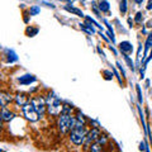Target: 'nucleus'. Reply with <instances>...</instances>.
I'll list each match as a JSON object with an SVG mask.
<instances>
[{"mask_svg":"<svg viewBox=\"0 0 152 152\" xmlns=\"http://www.w3.org/2000/svg\"><path fill=\"white\" fill-rule=\"evenodd\" d=\"M86 134H88V132H86V129H85V123L80 122L76 118V124L74 128L71 129V134H70L71 142L76 146L83 145V143H85Z\"/></svg>","mask_w":152,"mask_h":152,"instance_id":"nucleus-1","label":"nucleus"},{"mask_svg":"<svg viewBox=\"0 0 152 152\" xmlns=\"http://www.w3.org/2000/svg\"><path fill=\"white\" fill-rule=\"evenodd\" d=\"M47 102V110L51 115H60L62 113V108L64 105L61 104V100L53 94H50L48 98L46 99Z\"/></svg>","mask_w":152,"mask_h":152,"instance_id":"nucleus-2","label":"nucleus"},{"mask_svg":"<svg viewBox=\"0 0 152 152\" xmlns=\"http://www.w3.org/2000/svg\"><path fill=\"white\" fill-rule=\"evenodd\" d=\"M70 122H71V115L70 114H65V113L60 114L58 119H57V127H58L60 132L66 133L67 131H70Z\"/></svg>","mask_w":152,"mask_h":152,"instance_id":"nucleus-3","label":"nucleus"},{"mask_svg":"<svg viewBox=\"0 0 152 152\" xmlns=\"http://www.w3.org/2000/svg\"><path fill=\"white\" fill-rule=\"evenodd\" d=\"M31 104L34 107V109L37 110V113L39 114V117H42L43 114H45L46 109H47V102H46V99L45 98H42V96L32 98Z\"/></svg>","mask_w":152,"mask_h":152,"instance_id":"nucleus-4","label":"nucleus"},{"mask_svg":"<svg viewBox=\"0 0 152 152\" xmlns=\"http://www.w3.org/2000/svg\"><path fill=\"white\" fill-rule=\"evenodd\" d=\"M22 110H23L24 117H26L29 122H37L38 119H39V114L37 113V110L34 109V107L31 103L26 104L24 107H22Z\"/></svg>","mask_w":152,"mask_h":152,"instance_id":"nucleus-5","label":"nucleus"},{"mask_svg":"<svg viewBox=\"0 0 152 152\" xmlns=\"http://www.w3.org/2000/svg\"><path fill=\"white\" fill-rule=\"evenodd\" d=\"M99 137H100V131H99V129H98V128L90 129V131L88 132V134H86L85 145H86V146L93 145L94 142H96V141L99 140Z\"/></svg>","mask_w":152,"mask_h":152,"instance_id":"nucleus-6","label":"nucleus"},{"mask_svg":"<svg viewBox=\"0 0 152 152\" xmlns=\"http://www.w3.org/2000/svg\"><path fill=\"white\" fill-rule=\"evenodd\" d=\"M119 48H121V51L124 53V55H129V53H132V51H133L132 43L128 42V41H123V42L119 43Z\"/></svg>","mask_w":152,"mask_h":152,"instance_id":"nucleus-7","label":"nucleus"},{"mask_svg":"<svg viewBox=\"0 0 152 152\" xmlns=\"http://www.w3.org/2000/svg\"><path fill=\"white\" fill-rule=\"evenodd\" d=\"M36 80H37L36 76H33V75H31V74L23 75V76H20V77L18 79V81L22 84V85H29L31 83H34Z\"/></svg>","mask_w":152,"mask_h":152,"instance_id":"nucleus-8","label":"nucleus"},{"mask_svg":"<svg viewBox=\"0 0 152 152\" xmlns=\"http://www.w3.org/2000/svg\"><path fill=\"white\" fill-rule=\"evenodd\" d=\"M14 102L17 105H20V107H24L26 104H28V96L26 94H17L14 96Z\"/></svg>","mask_w":152,"mask_h":152,"instance_id":"nucleus-9","label":"nucleus"},{"mask_svg":"<svg viewBox=\"0 0 152 152\" xmlns=\"http://www.w3.org/2000/svg\"><path fill=\"white\" fill-rule=\"evenodd\" d=\"M13 99H14V96H12V95H10L9 93L1 91V94H0V100H1V107H3V108L7 107L8 103H10Z\"/></svg>","mask_w":152,"mask_h":152,"instance_id":"nucleus-10","label":"nucleus"},{"mask_svg":"<svg viewBox=\"0 0 152 152\" xmlns=\"http://www.w3.org/2000/svg\"><path fill=\"white\" fill-rule=\"evenodd\" d=\"M15 117V114L13 112H10L9 109H7V108H3L1 110V119L3 122H10L13 118Z\"/></svg>","mask_w":152,"mask_h":152,"instance_id":"nucleus-11","label":"nucleus"},{"mask_svg":"<svg viewBox=\"0 0 152 152\" xmlns=\"http://www.w3.org/2000/svg\"><path fill=\"white\" fill-rule=\"evenodd\" d=\"M64 8H65V10H67V12H70V13H74V14L79 15V17H85V15H84V13L81 12L80 9H77V8L70 7V5H65Z\"/></svg>","mask_w":152,"mask_h":152,"instance_id":"nucleus-12","label":"nucleus"},{"mask_svg":"<svg viewBox=\"0 0 152 152\" xmlns=\"http://www.w3.org/2000/svg\"><path fill=\"white\" fill-rule=\"evenodd\" d=\"M109 9H110V5H109V3H108L107 0H102V1L99 3V10L102 13H108L109 12Z\"/></svg>","mask_w":152,"mask_h":152,"instance_id":"nucleus-13","label":"nucleus"},{"mask_svg":"<svg viewBox=\"0 0 152 152\" xmlns=\"http://www.w3.org/2000/svg\"><path fill=\"white\" fill-rule=\"evenodd\" d=\"M81 29H83V31H85L86 33H89V34H94V33H95L94 27H91L89 23H84V24H81Z\"/></svg>","mask_w":152,"mask_h":152,"instance_id":"nucleus-14","label":"nucleus"},{"mask_svg":"<svg viewBox=\"0 0 152 152\" xmlns=\"http://www.w3.org/2000/svg\"><path fill=\"white\" fill-rule=\"evenodd\" d=\"M7 53H8V62H14L18 60L17 55H15V52L13 50H8Z\"/></svg>","mask_w":152,"mask_h":152,"instance_id":"nucleus-15","label":"nucleus"},{"mask_svg":"<svg viewBox=\"0 0 152 152\" xmlns=\"http://www.w3.org/2000/svg\"><path fill=\"white\" fill-rule=\"evenodd\" d=\"M91 152H103V145H100L99 142H94L91 145V148H90Z\"/></svg>","mask_w":152,"mask_h":152,"instance_id":"nucleus-16","label":"nucleus"},{"mask_svg":"<svg viewBox=\"0 0 152 152\" xmlns=\"http://www.w3.org/2000/svg\"><path fill=\"white\" fill-rule=\"evenodd\" d=\"M26 33L28 37H34L38 33V28H33V27H28L26 29Z\"/></svg>","mask_w":152,"mask_h":152,"instance_id":"nucleus-17","label":"nucleus"},{"mask_svg":"<svg viewBox=\"0 0 152 152\" xmlns=\"http://www.w3.org/2000/svg\"><path fill=\"white\" fill-rule=\"evenodd\" d=\"M39 12H41V8L37 7V5H33V7H31V9H29V14L31 15H37Z\"/></svg>","mask_w":152,"mask_h":152,"instance_id":"nucleus-18","label":"nucleus"},{"mask_svg":"<svg viewBox=\"0 0 152 152\" xmlns=\"http://www.w3.org/2000/svg\"><path fill=\"white\" fill-rule=\"evenodd\" d=\"M124 60H126V62L128 64L129 69H131L132 71H133V70H134V64H133V61H132L131 58H129V56H128V55H124Z\"/></svg>","mask_w":152,"mask_h":152,"instance_id":"nucleus-19","label":"nucleus"},{"mask_svg":"<svg viewBox=\"0 0 152 152\" xmlns=\"http://www.w3.org/2000/svg\"><path fill=\"white\" fill-rule=\"evenodd\" d=\"M121 12L123 14L127 12V0H122L121 1Z\"/></svg>","mask_w":152,"mask_h":152,"instance_id":"nucleus-20","label":"nucleus"},{"mask_svg":"<svg viewBox=\"0 0 152 152\" xmlns=\"http://www.w3.org/2000/svg\"><path fill=\"white\" fill-rule=\"evenodd\" d=\"M72 110V107H69V105H64V108H62V113L65 114H70Z\"/></svg>","mask_w":152,"mask_h":152,"instance_id":"nucleus-21","label":"nucleus"},{"mask_svg":"<svg viewBox=\"0 0 152 152\" xmlns=\"http://www.w3.org/2000/svg\"><path fill=\"white\" fill-rule=\"evenodd\" d=\"M142 13H137V14H136V18H134V22L136 23H141V22H142Z\"/></svg>","mask_w":152,"mask_h":152,"instance_id":"nucleus-22","label":"nucleus"},{"mask_svg":"<svg viewBox=\"0 0 152 152\" xmlns=\"http://www.w3.org/2000/svg\"><path fill=\"white\" fill-rule=\"evenodd\" d=\"M137 95H138V102L142 103L143 98H142V93H141V88H140V86H137Z\"/></svg>","mask_w":152,"mask_h":152,"instance_id":"nucleus-23","label":"nucleus"},{"mask_svg":"<svg viewBox=\"0 0 152 152\" xmlns=\"http://www.w3.org/2000/svg\"><path fill=\"white\" fill-rule=\"evenodd\" d=\"M103 74H104V76H105V79H107V80H110V79L113 77V74L110 71H104Z\"/></svg>","mask_w":152,"mask_h":152,"instance_id":"nucleus-24","label":"nucleus"},{"mask_svg":"<svg viewBox=\"0 0 152 152\" xmlns=\"http://www.w3.org/2000/svg\"><path fill=\"white\" fill-rule=\"evenodd\" d=\"M142 50H143V48H142V45H141L140 47H138V53H137V58H138V60L142 57Z\"/></svg>","mask_w":152,"mask_h":152,"instance_id":"nucleus-25","label":"nucleus"},{"mask_svg":"<svg viewBox=\"0 0 152 152\" xmlns=\"http://www.w3.org/2000/svg\"><path fill=\"white\" fill-rule=\"evenodd\" d=\"M140 150H141V151H147V148H146L145 142H141V143H140Z\"/></svg>","mask_w":152,"mask_h":152,"instance_id":"nucleus-26","label":"nucleus"},{"mask_svg":"<svg viewBox=\"0 0 152 152\" xmlns=\"http://www.w3.org/2000/svg\"><path fill=\"white\" fill-rule=\"evenodd\" d=\"M117 66H118V69H119V70H121V71H122V74L124 75V70H123V67H122L121 62H117Z\"/></svg>","mask_w":152,"mask_h":152,"instance_id":"nucleus-27","label":"nucleus"},{"mask_svg":"<svg viewBox=\"0 0 152 152\" xmlns=\"http://www.w3.org/2000/svg\"><path fill=\"white\" fill-rule=\"evenodd\" d=\"M151 9H152V0H150L147 4V10H151Z\"/></svg>","mask_w":152,"mask_h":152,"instance_id":"nucleus-28","label":"nucleus"},{"mask_svg":"<svg viewBox=\"0 0 152 152\" xmlns=\"http://www.w3.org/2000/svg\"><path fill=\"white\" fill-rule=\"evenodd\" d=\"M151 58H152V50H151V55H150V56H148V58H146V60H145V65H146V64H147V62H148V61H150V60H151Z\"/></svg>","mask_w":152,"mask_h":152,"instance_id":"nucleus-29","label":"nucleus"},{"mask_svg":"<svg viewBox=\"0 0 152 152\" xmlns=\"http://www.w3.org/2000/svg\"><path fill=\"white\" fill-rule=\"evenodd\" d=\"M133 1H134L136 4H142V1H143V0H133Z\"/></svg>","mask_w":152,"mask_h":152,"instance_id":"nucleus-30","label":"nucleus"},{"mask_svg":"<svg viewBox=\"0 0 152 152\" xmlns=\"http://www.w3.org/2000/svg\"><path fill=\"white\" fill-rule=\"evenodd\" d=\"M147 38H150V39L152 41V32H151V33H150V34H148V36H147Z\"/></svg>","mask_w":152,"mask_h":152,"instance_id":"nucleus-31","label":"nucleus"},{"mask_svg":"<svg viewBox=\"0 0 152 152\" xmlns=\"http://www.w3.org/2000/svg\"><path fill=\"white\" fill-rule=\"evenodd\" d=\"M103 152H104V151H103Z\"/></svg>","mask_w":152,"mask_h":152,"instance_id":"nucleus-32","label":"nucleus"}]
</instances>
